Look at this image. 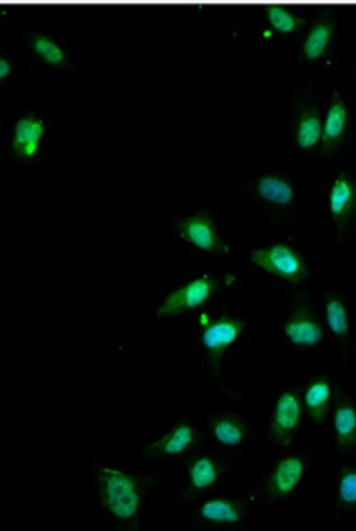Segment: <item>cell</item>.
Returning a JSON list of instances; mask_svg holds the SVG:
<instances>
[{"label": "cell", "mask_w": 356, "mask_h": 531, "mask_svg": "<svg viewBox=\"0 0 356 531\" xmlns=\"http://www.w3.org/2000/svg\"><path fill=\"white\" fill-rule=\"evenodd\" d=\"M91 489L98 505L112 524L140 529V519L151 491L146 478L116 468H91Z\"/></svg>", "instance_id": "6da1fadb"}, {"label": "cell", "mask_w": 356, "mask_h": 531, "mask_svg": "<svg viewBox=\"0 0 356 531\" xmlns=\"http://www.w3.org/2000/svg\"><path fill=\"white\" fill-rule=\"evenodd\" d=\"M247 328L243 317L220 314L199 322L195 345L213 374H220L226 354L239 341Z\"/></svg>", "instance_id": "7a4b0ae2"}, {"label": "cell", "mask_w": 356, "mask_h": 531, "mask_svg": "<svg viewBox=\"0 0 356 531\" xmlns=\"http://www.w3.org/2000/svg\"><path fill=\"white\" fill-rule=\"evenodd\" d=\"M250 259L261 271L287 283L300 284L310 274L301 253L282 242L255 249L251 252Z\"/></svg>", "instance_id": "3957f363"}, {"label": "cell", "mask_w": 356, "mask_h": 531, "mask_svg": "<svg viewBox=\"0 0 356 531\" xmlns=\"http://www.w3.org/2000/svg\"><path fill=\"white\" fill-rule=\"evenodd\" d=\"M192 515L205 527L215 530L243 529L249 509L243 500L215 495L192 504Z\"/></svg>", "instance_id": "277c9868"}, {"label": "cell", "mask_w": 356, "mask_h": 531, "mask_svg": "<svg viewBox=\"0 0 356 531\" xmlns=\"http://www.w3.org/2000/svg\"><path fill=\"white\" fill-rule=\"evenodd\" d=\"M202 442V434L189 419L181 418L144 447V457L163 461L190 455Z\"/></svg>", "instance_id": "5b68a950"}, {"label": "cell", "mask_w": 356, "mask_h": 531, "mask_svg": "<svg viewBox=\"0 0 356 531\" xmlns=\"http://www.w3.org/2000/svg\"><path fill=\"white\" fill-rule=\"evenodd\" d=\"M217 291L218 282L213 277H195L166 296L156 311V318L172 319L198 310L208 304Z\"/></svg>", "instance_id": "8992f818"}, {"label": "cell", "mask_w": 356, "mask_h": 531, "mask_svg": "<svg viewBox=\"0 0 356 531\" xmlns=\"http://www.w3.org/2000/svg\"><path fill=\"white\" fill-rule=\"evenodd\" d=\"M302 396L293 389H284L273 400L269 431L271 440L278 445L290 444L303 421Z\"/></svg>", "instance_id": "52a82bcc"}, {"label": "cell", "mask_w": 356, "mask_h": 531, "mask_svg": "<svg viewBox=\"0 0 356 531\" xmlns=\"http://www.w3.org/2000/svg\"><path fill=\"white\" fill-rule=\"evenodd\" d=\"M307 472V461L298 454H289L275 461L263 483V493L270 501L292 498L301 488Z\"/></svg>", "instance_id": "ba28073f"}, {"label": "cell", "mask_w": 356, "mask_h": 531, "mask_svg": "<svg viewBox=\"0 0 356 531\" xmlns=\"http://www.w3.org/2000/svg\"><path fill=\"white\" fill-rule=\"evenodd\" d=\"M286 343L298 350H313L323 344L326 330L308 308L300 307L284 321L281 329Z\"/></svg>", "instance_id": "9c48e42d"}, {"label": "cell", "mask_w": 356, "mask_h": 531, "mask_svg": "<svg viewBox=\"0 0 356 531\" xmlns=\"http://www.w3.org/2000/svg\"><path fill=\"white\" fill-rule=\"evenodd\" d=\"M187 488L183 499L194 500L213 490L222 479V466L217 458L209 453L192 455L185 464Z\"/></svg>", "instance_id": "30bf717a"}, {"label": "cell", "mask_w": 356, "mask_h": 531, "mask_svg": "<svg viewBox=\"0 0 356 531\" xmlns=\"http://www.w3.org/2000/svg\"><path fill=\"white\" fill-rule=\"evenodd\" d=\"M206 433L210 440L225 450L243 448L248 440L249 426L245 418L235 412H218L206 420Z\"/></svg>", "instance_id": "8fae6325"}, {"label": "cell", "mask_w": 356, "mask_h": 531, "mask_svg": "<svg viewBox=\"0 0 356 531\" xmlns=\"http://www.w3.org/2000/svg\"><path fill=\"white\" fill-rule=\"evenodd\" d=\"M350 123V114L346 101L338 91L331 95L325 118L320 148L324 153L336 152L346 140Z\"/></svg>", "instance_id": "7c38bea8"}, {"label": "cell", "mask_w": 356, "mask_h": 531, "mask_svg": "<svg viewBox=\"0 0 356 531\" xmlns=\"http://www.w3.org/2000/svg\"><path fill=\"white\" fill-rule=\"evenodd\" d=\"M329 213L340 232L350 223L356 211V183L347 172L333 180L328 194Z\"/></svg>", "instance_id": "4fadbf2b"}, {"label": "cell", "mask_w": 356, "mask_h": 531, "mask_svg": "<svg viewBox=\"0 0 356 531\" xmlns=\"http://www.w3.org/2000/svg\"><path fill=\"white\" fill-rule=\"evenodd\" d=\"M333 437L342 453L356 449V404L343 392H338L331 409Z\"/></svg>", "instance_id": "5bb4252c"}, {"label": "cell", "mask_w": 356, "mask_h": 531, "mask_svg": "<svg viewBox=\"0 0 356 531\" xmlns=\"http://www.w3.org/2000/svg\"><path fill=\"white\" fill-rule=\"evenodd\" d=\"M178 232L188 244L203 252L221 253L224 250L223 241L218 235L215 224L204 214L183 218L178 225Z\"/></svg>", "instance_id": "9a60e30c"}, {"label": "cell", "mask_w": 356, "mask_h": 531, "mask_svg": "<svg viewBox=\"0 0 356 531\" xmlns=\"http://www.w3.org/2000/svg\"><path fill=\"white\" fill-rule=\"evenodd\" d=\"M44 121L37 114H26L15 124L11 148L17 157L25 160L33 159L39 153L44 140Z\"/></svg>", "instance_id": "2e32d148"}, {"label": "cell", "mask_w": 356, "mask_h": 531, "mask_svg": "<svg viewBox=\"0 0 356 531\" xmlns=\"http://www.w3.org/2000/svg\"><path fill=\"white\" fill-rule=\"evenodd\" d=\"M335 391L327 376H318L306 386L302 402L308 418L317 425H323L335 402Z\"/></svg>", "instance_id": "e0dca14e"}, {"label": "cell", "mask_w": 356, "mask_h": 531, "mask_svg": "<svg viewBox=\"0 0 356 531\" xmlns=\"http://www.w3.org/2000/svg\"><path fill=\"white\" fill-rule=\"evenodd\" d=\"M326 327L340 350L347 351L352 338V319L347 300L339 294H329L324 303Z\"/></svg>", "instance_id": "ac0fdd59"}, {"label": "cell", "mask_w": 356, "mask_h": 531, "mask_svg": "<svg viewBox=\"0 0 356 531\" xmlns=\"http://www.w3.org/2000/svg\"><path fill=\"white\" fill-rule=\"evenodd\" d=\"M27 46L34 59L50 68L62 71L72 62L66 45L50 33H32L27 40Z\"/></svg>", "instance_id": "d6986e66"}, {"label": "cell", "mask_w": 356, "mask_h": 531, "mask_svg": "<svg viewBox=\"0 0 356 531\" xmlns=\"http://www.w3.org/2000/svg\"><path fill=\"white\" fill-rule=\"evenodd\" d=\"M323 135V119L318 110L312 106L304 107L297 114L294 126V140L298 148L310 152L320 147Z\"/></svg>", "instance_id": "ffe728a7"}, {"label": "cell", "mask_w": 356, "mask_h": 531, "mask_svg": "<svg viewBox=\"0 0 356 531\" xmlns=\"http://www.w3.org/2000/svg\"><path fill=\"white\" fill-rule=\"evenodd\" d=\"M255 191L260 200L275 207H290L295 201V189L286 178L273 175L260 177L255 184Z\"/></svg>", "instance_id": "44dd1931"}, {"label": "cell", "mask_w": 356, "mask_h": 531, "mask_svg": "<svg viewBox=\"0 0 356 531\" xmlns=\"http://www.w3.org/2000/svg\"><path fill=\"white\" fill-rule=\"evenodd\" d=\"M333 39H335V27L326 20H321L309 29L302 43V55L305 61L317 63L324 59L329 52Z\"/></svg>", "instance_id": "7402d4cb"}, {"label": "cell", "mask_w": 356, "mask_h": 531, "mask_svg": "<svg viewBox=\"0 0 356 531\" xmlns=\"http://www.w3.org/2000/svg\"><path fill=\"white\" fill-rule=\"evenodd\" d=\"M336 506L341 513L356 512V467H344L338 473Z\"/></svg>", "instance_id": "603a6c76"}, {"label": "cell", "mask_w": 356, "mask_h": 531, "mask_svg": "<svg viewBox=\"0 0 356 531\" xmlns=\"http://www.w3.org/2000/svg\"><path fill=\"white\" fill-rule=\"evenodd\" d=\"M270 28L280 34V36H292L303 25V20L292 10L271 6L266 11Z\"/></svg>", "instance_id": "cb8c5ba5"}, {"label": "cell", "mask_w": 356, "mask_h": 531, "mask_svg": "<svg viewBox=\"0 0 356 531\" xmlns=\"http://www.w3.org/2000/svg\"><path fill=\"white\" fill-rule=\"evenodd\" d=\"M15 74V61L9 55L0 57V80L6 82Z\"/></svg>", "instance_id": "d4e9b609"}]
</instances>
